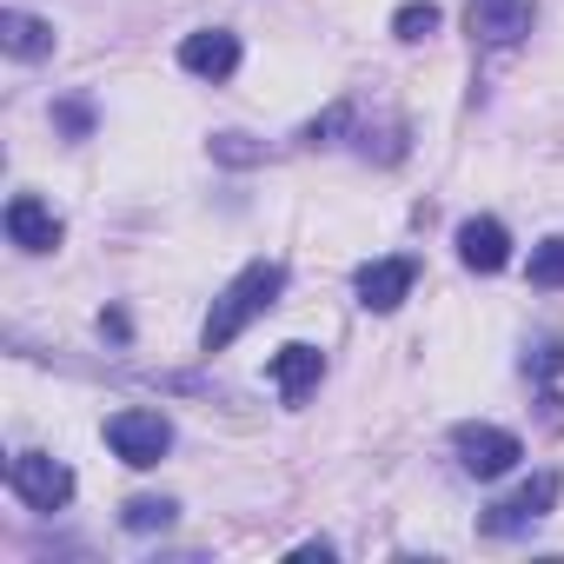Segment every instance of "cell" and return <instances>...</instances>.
<instances>
[{
	"label": "cell",
	"instance_id": "cell-1",
	"mask_svg": "<svg viewBox=\"0 0 564 564\" xmlns=\"http://www.w3.org/2000/svg\"><path fill=\"white\" fill-rule=\"evenodd\" d=\"M279 293H286V265H272V259H259V265H246L232 286L213 300V313H206V326H199V346L206 352H219V346H232L259 313H272L279 306Z\"/></svg>",
	"mask_w": 564,
	"mask_h": 564
},
{
	"label": "cell",
	"instance_id": "cell-2",
	"mask_svg": "<svg viewBox=\"0 0 564 564\" xmlns=\"http://www.w3.org/2000/svg\"><path fill=\"white\" fill-rule=\"evenodd\" d=\"M107 445L120 452V465L147 471V465H160V458H166L173 425H166L160 412H113V419H107Z\"/></svg>",
	"mask_w": 564,
	"mask_h": 564
},
{
	"label": "cell",
	"instance_id": "cell-3",
	"mask_svg": "<svg viewBox=\"0 0 564 564\" xmlns=\"http://www.w3.org/2000/svg\"><path fill=\"white\" fill-rule=\"evenodd\" d=\"M8 485H14L34 511H61V505L74 498V471H67L61 458H47V452H21V458L8 465Z\"/></svg>",
	"mask_w": 564,
	"mask_h": 564
},
{
	"label": "cell",
	"instance_id": "cell-4",
	"mask_svg": "<svg viewBox=\"0 0 564 564\" xmlns=\"http://www.w3.org/2000/svg\"><path fill=\"white\" fill-rule=\"evenodd\" d=\"M458 465L471 471V478H505L518 458H524V445L511 438V432H498V425H458Z\"/></svg>",
	"mask_w": 564,
	"mask_h": 564
},
{
	"label": "cell",
	"instance_id": "cell-5",
	"mask_svg": "<svg viewBox=\"0 0 564 564\" xmlns=\"http://www.w3.org/2000/svg\"><path fill=\"white\" fill-rule=\"evenodd\" d=\"M551 505H557V471H538V478H531V485H518L505 505H491L478 524H485L491 538H505V531H524V524H538Z\"/></svg>",
	"mask_w": 564,
	"mask_h": 564
},
{
	"label": "cell",
	"instance_id": "cell-6",
	"mask_svg": "<svg viewBox=\"0 0 564 564\" xmlns=\"http://www.w3.org/2000/svg\"><path fill=\"white\" fill-rule=\"evenodd\" d=\"M412 279H419V259H372V265H359V306L366 313H399L405 293H412Z\"/></svg>",
	"mask_w": 564,
	"mask_h": 564
},
{
	"label": "cell",
	"instance_id": "cell-7",
	"mask_svg": "<svg viewBox=\"0 0 564 564\" xmlns=\"http://www.w3.org/2000/svg\"><path fill=\"white\" fill-rule=\"evenodd\" d=\"M471 41L485 47H518L531 34V0H471Z\"/></svg>",
	"mask_w": 564,
	"mask_h": 564
},
{
	"label": "cell",
	"instance_id": "cell-8",
	"mask_svg": "<svg viewBox=\"0 0 564 564\" xmlns=\"http://www.w3.org/2000/svg\"><path fill=\"white\" fill-rule=\"evenodd\" d=\"M265 379H272V392L286 399V405H300V399L326 379V359H319L313 346H279V352H272V366H265Z\"/></svg>",
	"mask_w": 564,
	"mask_h": 564
},
{
	"label": "cell",
	"instance_id": "cell-9",
	"mask_svg": "<svg viewBox=\"0 0 564 564\" xmlns=\"http://www.w3.org/2000/svg\"><path fill=\"white\" fill-rule=\"evenodd\" d=\"M180 67H186V74H199V80H226V74L239 67V34H226V28L186 34V47H180Z\"/></svg>",
	"mask_w": 564,
	"mask_h": 564
},
{
	"label": "cell",
	"instance_id": "cell-10",
	"mask_svg": "<svg viewBox=\"0 0 564 564\" xmlns=\"http://www.w3.org/2000/svg\"><path fill=\"white\" fill-rule=\"evenodd\" d=\"M8 239H14L21 252H54V246H61V219H54V206H41L34 193L8 199Z\"/></svg>",
	"mask_w": 564,
	"mask_h": 564
},
{
	"label": "cell",
	"instance_id": "cell-11",
	"mask_svg": "<svg viewBox=\"0 0 564 564\" xmlns=\"http://www.w3.org/2000/svg\"><path fill=\"white\" fill-rule=\"evenodd\" d=\"M458 259H465L471 272H505L511 232H505L498 219H465V226H458Z\"/></svg>",
	"mask_w": 564,
	"mask_h": 564
},
{
	"label": "cell",
	"instance_id": "cell-12",
	"mask_svg": "<svg viewBox=\"0 0 564 564\" xmlns=\"http://www.w3.org/2000/svg\"><path fill=\"white\" fill-rule=\"evenodd\" d=\"M0 47L14 61H41V54H54V28L34 14H0Z\"/></svg>",
	"mask_w": 564,
	"mask_h": 564
},
{
	"label": "cell",
	"instance_id": "cell-13",
	"mask_svg": "<svg viewBox=\"0 0 564 564\" xmlns=\"http://www.w3.org/2000/svg\"><path fill=\"white\" fill-rule=\"evenodd\" d=\"M524 279H531V286H544V293H551V286H564V232H557V239H544V246L531 252V272H524Z\"/></svg>",
	"mask_w": 564,
	"mask_h": 564
},
{
	"label": "cell",
	"instance_id": "cell-14",
	"mask_svg": "<svg viewBox=\"0 0 564 564\" xmlns=\"http://www.w3.org/2000/svg\"><path fill=\"white\" fill-rule=\"evenodd\" d=\"M173 524V498H133L127 505V531H166Z\"/></svg>",
	"mask_w": 564,
	"mask_h": 564
},
{
	"label": "cell",
	"instance_id": "cell-15",
	"mask_svg": "<svg viewBox=\"0 0 564 564\" xmlns=\"http://www.w3.org/2000/svg\"><path fill=\"white\" fill-rule=\"evenodd\" d=\"M399 41H425V34H438V8L432 0H412V8H399Z\"/></svg>",
	"mask_w": 564,
	"mask_h": 564
},
{
	"label": "cell",
	"instance_id": "cell-16",
	"mask_svg": "<svg viewBox=\"0 0 564 564\" xmlns=\"http://www.w3.org/2000/svg\"><path fill=\"white\" fill-rule=\"evenodd\" d=\"M524 372H538V379H557V372H564V339H538V346L524 352Z\"/></svg>",
	"mask_w": 564,
	"mask_h": 564
}]
</instances>
